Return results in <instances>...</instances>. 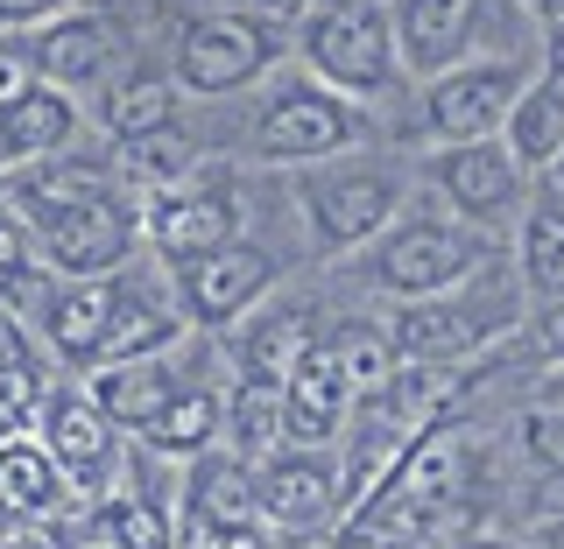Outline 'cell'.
Masks as SVG:
<instances>
[{
    "label": "cell",
    "instance_id": "obj_45",
    "mask_svg": "<svg viewBox=\"0 0 564 549\" xmlns=\"http://www.w3.org/2000/svg\"><path fill=\"white\" fill-rule=\"evenodd\" d=\"M551 184H557V190H564V155H557V163H551Z\"/></svg>",
    "mask_w": 564,
    "mask_h": 549
},
{
    "label": "cell",
    "instance_id": "obj_32",
    "mask_svg": "<svg viewBox=\"0 0 564 549\" xmlns=\"http://www.w3.org/2000/svg\"><path fill=\"white\" fill-rule=\"evenodd\" d=\"M516 437L536 472H564V409H522Z\"/></svg>",
    "mask_w": 564,
    "mask_h": 549
},
{
    "label": "cell",
    "instance_id": "obj_12",
    "mask_svg": "<svg viewBox=\"0 0 564 549\" xmlns=\"http://www.w3.org/2000/svg\"><path fill=\"white\" fill-rule=\"evenodd\" d=\"M234 219L240 211L219 190H163L149 205V240H155V254H170L184 268V261H205L219 246H234Z\"/></svg>",
    "mask_w": 564,
    "mask_h": 549
},
{
    "label": "cell",
    "instance_id": "obj_20",
    "mask_svg": "<svg viewBox=\"0 0 564 549\" xmlns=\"http://www.w3.org/2000/svg\"><path fill=\"white\" fill-rule=\"evenodd\" d=\"M508 155H516L522 169H551L564 155V85L543 70V78H529V92L516 99V113H508Z\"/></svg>",
    "mask_w": 564,
    "mask_h": 549
},
{
    "label": "cell",
    "instance_id": "obj_34",
    "mask_svg": "<svg viewBox=\"0 0 564 549\" xmlns=\"http://www.w3.org/2000/svg\"><path fill=\"white\" fill-rule=\"evenodd\" d=\"M35 50H14V43H0V106H14V99H29L35 92Z\"/></svg>",
    "mask_w": 564,
    "mask_h": 549
},
{
    "label": "cell",
    "instance_id": "obj_14",
    "mask_svg": "<svg viewBox=\"0 0 564 549\" xmlns=\"http://www.w3.org/2000/svg\"><path fill=\"white\" fill-rule=\"evenodd\" d=\"M50 458L64 465V480L99 486L113 465V422L93 395H57L50 402Z\"/></svg>",
    "mask_w": 564,
    "mask_h": 549
},
{
    "label": "cell",
    "instance_id": "obj_17",
    "mask_svg": "<svg viewBox=\"0 0 564 549\" xmlns=\"http://www.w3.org/2000/svg\"><path fill=\"white\" fill-rule=\"evenodd\" d=\"M191 515L226 528V536H247L261 521V480L240 458H198L191 465Z\"/></svg>",
    "mask_w": 564,
    "mask_h": 549
},
{
    "label": "cell",
    "instance_id": "obj_40",
    "mask_svg": "<svg viewBox=\"0 0 564 549\" xmlns=\"http://www.w3.org/2000/svg\"><path fill=\"white\" fill-rule=\"evenodd\" d=\"M529 549H564V515H543V521H529Z\"/></svg>",
    "mask_w": 564,
    "mask_h": 549
},
{
    "label": "cell",
    "instance_id": "obj_26",
    "mask_svg": "<svg viewBox=\"0 0 564 549\" xmlns=\"http://www.w3.org/2000/svg\"><path fill=\"white\" fill-rule=\"evenodd\" d=\"M290 437V387L282 381H247L234 395V444L247 458H269Z\"/></svg>",
    "mask_w": 564,
    "mask_h": 549
},
{
    "label": "cell",
    "instance_id": "obj_11",
    "mask_svg": "<svg viewBox=\"0 0 564 549\" xmlns=\"http://www.w3.org/2000/svg\"><path fill=\"white\" fill-rule=\"evenodd\" d=\"M269 282H275V261L261 254V246L234 240L205 261H184V304H191V317H205V325H234Z\"/></svg>",
    "mask_w": 564,
    "mask_h": 549
},
{
    "label": "cell",
    "instance_id": "obj_24",
    "mask_svg": "<svg viewBox=\"0 0 564 549\" xmlns=\"http://www.w3.org/2000/svg\"><path fill=\"white\" fill-rule=\"evenodd\" d=\"M57 507V458L35 444H0V515H50Z\"/></svg>",
    "mask_w": 564,
    "mask_h": 549
},
{
    "label": "cell",
    "instance_id": "obj_42",
    "mask_svg": "<svg viewBox=\"0 0 564 549\" xmlns=\"http://www.w3.org/2000/svg\"><path fill=\"white\" fill-rule=\"evenodd\" d=\"M346 549H410V542H381V536H367V528H352Z\"/></svg>",
    "mask_w": 564,
    "mask_h": 549
},
{
    "label": "cell",
    "instance_id": "obj_43",
    "mask_svg": "<svg viewBox=\"0 0 564 549\" xmlns=\"http://www.w3.org/2000/svg\"><path fill=\"white\" fill-rule=\"evenodd\" d=\"M8 549H57V542H50V536H14Z\"/></svg>",
    "mask_w": 564,
    "mask_h": 549
},
{
    "label": "cell",
    "instance_id": "obj_38",
    "mask_svg": "<svg viewBox=\"0 0 564 549\" xmlns=\"http://www.w3.org/2000/svg\"><path fill=\"white\" fill-rule=\"evenodd\" d=\"M536 507H543V515H564V472H543V480H536Z\"/></svg>",
    "mask_w": 564,
    "mask_h": 549
},
{
    "label": "cell",
    "instance_id": "obj_36",
    "mask_svg": "<svg viewBox=\"0 0 564 549\" xmlns=\"http://www.w3.org/2000/svg\"><path fill=\"white\" fill-rule=\"evenodd\" d=\"M70 0H0V22H43V14H64Z\"/></svg>",
    "mask_w": 564,
    "mask_h": 549
},
{
    "label": "cell",
    "instance_id": "obj_16",
    "mask_svg": "<svg viewBox=\"0 0 564 549\" xmlns=\"http://www.w3.org/2000/svg\"><path fill=\"white\" fill-rule=\"evenodd\" d=\"M93 402L106 409V422H120V430H149V422L176 402V374L163 360H113V366H99Z\"/></svg>",
    "mask_w": 564,
    "mask_h": 549
},
{
    "label": "cell",
    "instance_id": "obj_28",
    "mask_svg": "<svg viewBox=\"0 0 564 549\" xmlns=\"http://www.w3.org/2000/svg\"><path fill=\"white\" fill-rule=\"evenodd\" d=\"M170 78H128L113 99H106V128H113L120 141H141V134H163L170 128Z\"/></svg>",
    "mask_w": 564,
    "mask_h": 549
},
{
    "label": "cell",
    "instance_id": "obj_7",
    "mask_svg": "<svg viewBox=\"0 0 564 549\" xmlns=\"http://www.w3.org/2000/svg\"><path fill=\"white\" fill-rule=\"evenodd\" d=\"M35 233H43L50 268H64V275H106V268H120V261H128L134 219L120 211V198H85V205L43 211V219H35Z\"/></svg>",
    "mask_w": 564,
    "mask_h": 549
},
{
    "label": "cell",
    "instance_id": "obj_19",
    "mask_svg": "<svg viewBox=\"0 0 564 549\" xmlns=\"http://www.w3.org/2000/svg\"><path fill=\"white\" fill-rule=\"evenodd\" d=\"M113 310H120V289L106 275H85L78 289H64L50 304V345L64 360H99L106 352V331H113Z\"/></svg>",
    "mask_w": 564,
    "mask_h": 549
},
{
    "label": "cell",
    "instance_id": "obj_44",
    "mask_svg": "<svg viewBox=\"0 0 564 549\" xmlns=\"http://www.w3.org/2000/svg\"><path fill=\"white\" fill-rule=\"evenodd\" d=\"M78 549H120V542H113V536H106V528H99V536H93V542H78Z\"/></svg>",
    "mask_w": 564,
    "mask_h": 549
},
{
    "label": "cell",
    "instance_id": "obj_29",
    "mask_svg": "<svg viewBox=\"0 0 564 549\" xmlns=\"http://www.w3.org/2000/svg\"><path fill=\"white\" fill-rule=\"evenodd\" d=\"M176 339V325L155 304H134V296H120V310H113V331H106V352L99 360L113 366V360H155V345H170Z\"/></svg>",
    "mask_w": 564,
    "mask_h": 549
},
{
    "label": "cell",
    "instance_id": "obj_2",
    "mask_svg": "<svg viewBox=\"0 0 564 549\" xmlns=\"http://www.w3.org/2000/svg\"><path fill=\"white\" fill-rule=\"evenodd\" d=\"M487 268V240L466 233L452 219H410L395 233H381L375 261H367V282L381 296H402V304H423V296H452L466 275Z\"/></svg>",
    "mask_w": 564,
    "mask_h": 549
},
{
    "label": "cell",
    "instance_id": "obj_30",
    "mask_svg": "<svg viewBox=\"0 0 564 549\" xmlns=\"http://www.w3.org/2000/svg\"><path fill=\"white\" fill-rule=\"evenodd\" d=\"M99 528L113 536L120 549H170V515L155 501H113L99 515Z\"/></svg>",
    "mask_w": 564,
    "mask_h": 549
},
{
    "label": "cell",
    "instance_id": "obj_27",
    "mask_svg": "<svg viewBox=\"0 0 564 549\" xmlns=\"http://www.w3.org/2000/svg\"><path fill=\"white\" fill-rule=\"evenodd\" d=\"M332 345H339V366H346L352 395H381V387L395 381V366H402L395 339H388V331H375V325H346Z\"/></svg>",
    "mask_w": 564,
    "mask_h": 549
},
{
    "label": "cell",
    "instance_id": "obj_39",
    "mask_svg": "<svg viewBox=\"0 0 564 549\" xmlns=\"http://www.w3.org/2000/svg\"><path fill=\"white\" fill-rule=\"evenodd\" d=\"M543 70H551V78L564 85V22H551V29H543Z\"/></svg>",
    "mask_w": 564,
    "mask_h": 549
},
{
    "label": "cell",
    "instance_id": "obj_37",
    "mask_svg": "<svg viewBox=\"0 0 564 549\" xmlns=\"http://www.w3.org/2000/svg\"><path fill=\"white\" fill-rule=\"evenodd\" d=\"M14 282H22V233H8V226H0V296H8Z\"/></svg>",
    "mask_w": 564,
    "mask_h": 549
},
{
    "label": "cell",
    "instance_id": "obj_21",
    "mask_svg": "<svg viewBox=\"0 0 564 549\" xmlns=\"http://www.w3.org/2000/svg\"><path fill=\"white\" fill-rule=\"evenodd\" d=\"M522 282L529 296H564V190H536L529 198V219H522Z\"/></svg>",
    "mask_w": 564,
    "mask_h": 549
},
{
    "label": "cell",
    "instance_id": "obj_1",
    "mask_svg": "<svg viewBox=\"0 0 564 549\" xmlns=\"http://www.w3.org/2000/svg\"><path fill=\"white\" fill-rule=\"evenodd\" d=\"M304 57L332 92H388L402 70L395 14L375 0H325L304 22Z\"/></svg>",
    "mask_w": 564,
    "mask_h": 549
},
{
    "label": "cell",
    "instance_id": "obj_15",
    "mask_svg": "<svg viewBox=\"0 0 564 549\" xmlns=\"http://www.w3.org/2000/svg\"><path fill=\"white\" fill-rule=\"evenodd\" d=\"M339 507V480L325 458H275L261 472V515H275L282 528H317Z\"/></svg>",
    "mask_w": 564,
    "mask_h": 549
},
{
    "label": "cell",
    "instance_id": "obj_8",
    "mask_svg": "<svg viewBox=\"0 0 564 549\" xmlns=\"http://www.w3.org/2000/svg\"><path fill=\"white\" fill-rule=\"evenodd\" d=\"M516 317V304H445V296H423V304H402L395 325H388V339H395L402 360H466L473 345H487L494 331Z\"/></svg>",
    "mask_w": 564,
    "mask_h": 549
},
{
    "label": "cell",
    "instance_id": "obj_10",
    "mask_svg": "<svg viewBox=\"0 0 564 549\" xmlns=\"http://www.w3.org/2000/svg\"><path fill=\"white\" fill-rule=\"evenodd\" d=\"M480 22H487V0H395V43H402V64L410 70H431L445 78L473 57L480 43Z\"/></svg>",
    "mask_w": 564,
    "mask_h": 549
},
{
    "label": "cell",
    "instance_id": "obj_22",
    "mask_svg": "<svg viewBox=\"0 0 564 549\" xmlns=\"http://www.w3.org/2000/svg\"><path fill=\"white\" fill-rule=\"evenodd\" d=\"M311 345H317L311 317L304 310H275V317H261V325L240 339V366H247V381H282L290 387V374L304 366Z\"/></svg>",
    "mask_w": 564,
    "mask_h": 549
},
{
    "label": "cell",
    "instance_id": "obj_25",
    "mask_svg": "<svg viewBox=\"0 0 564 549\" xmlns=\"http://www.w3.org/2000/svg\"><path fill=\"white\" fill-rule=\"evenodd\" d=\"M219 422H226V409H219V395H212V387H176V402L149 422V444L170 451V458H198Z\"/></svg>",
    "mask_w": 564,
    "mask_h": 549
},
{
    "label": "cell",
    "instance_id": "obj_4",
    "mask_svg": "<svg viewBox=\"0 0 564 549\" xmlns=\"http://www.w3.org/2000/svg\"><path fill=\"white\" fill-rule=\"evenodd\" d=\"M275 43H269V22L261 14H198L176 43V78L191 92H240L269 70Z\"/></svg>",
    "mask_w": 564,
    "mask_h": 549
},
{
    "label": "cell",
    "instance_id": "obj_35",
    "mask_svg": "<svg viewBox=\"0 0 564 549\" xmlns=\"http://www.w3.org/2000/svg\"><path fill=\"white\" fill-rule=\"evenodd\" d=\"M529 339L551 352V360H564V296H543V304L529 310Z\"/></svg>",
    "mask_w": 564,
    "mask_h": 549
},
{
    "label": "cell",
    "instance_id": "obj_31",
    "mask_svg": "<svg viewBox=\"0 0 564 549\" xmlns=\"http://www.w3.org/2000/svg\"><path fill=\"white\" fill-rule=\"evenodd\" d=\"M128 155H134V169L149 176V184H163V190H176V176H191V163H198V149H191L184 134H141V141H128Z\"/></svg>",
    "mask_w": 564,
    "mask_h": 549
},
{
    "label": "cell",
    "instance_id": "obj_18",
    "mask_svg": "<svg viewBox=\"0 0 564 549\" xmlns=\"http://www.w3.org/2000/svg\"><path fill=\"white\" fill-rule=\"evenodd\" d=\"M70 128H78V106H70L57 85H35L29 99L0 106V163H29V155L64 149Z\"/></svg>",
    "mask_w": 564,
    "mask_h": 549
},
{
    "label": "cell",
    "instance_id": "obj_6",
    "mask_svg": "<svg viewBox=\"0 0 564 549\" xmlns=\"http://www.w3.org/2000/svg\"><path fill=\"white\" fill-rule=\"evenodd\" d=\"M402 205V184L381 169H339V176H311L304 184V211H311V233L325 246H360L375 240Z\"/></svg>",
    "mask_w": 564,
    "mask_h": 549
},
{
    "label": "cell",
    "instance_id": "obj_9",
    "mask_svg": "<svg viewBox=\"0 0 564 549\" xmlns=\"http://www.w3.org/2000/svg\"><path fill=\"white\" fill-rule=\"evenodd\" d=\"M437 190L466 211V219H501V211L522 205V163L508 155V141H452V149H437Z\"/></svg>",
    "mask_w": 564,
    "mask_h": 549
},
{
    "label": "cell",
    "instance_id": "obj_33",
    "mask_svg": "<svg viewBox=\"0 0 564 549\" xmlns=\"http://www.w3.org/2000/svg\"><path fill=\"white\" fill-rule=\"evenodd\" d=\"M35 402H43V395H35V366L22 360V345L8 339V345H0V422L14 430V422H22Z\"/></svg>",
    "mask_w": 564,
    "mask_h": 549
},
{
    "label": "cell",
    "instance_id": "obj_5",
    "mask_svg": "<svg viewBox=\"0 0 564 549\" xmlns=\"http://www.w3.org/2000/svg\"><path fill=\"white\" fill-rule=\"evenodd\" d=\"M346 141H360V113L325 92V85H290L261 106L254 120V149L275 155V163H311V155H339Z\"/></svg>",
    "mask_w": 564,
    "mask_h": 549
},
{
    "label": "cell",
    "instance_id": "obj_41",
    "mask_svg": "<svg viewBox=\"0 0 564 549\" xmlns=\"http://www.w3.org/2000/svg\"><path fill=\"white\" fill-rule=\"evenodd\" d=\"M522 8H529V14H536V22H543V29H551V22H564V0H522Z\"/></svg>",
    "mask_w": 564,
    "mask_h": 549
},
{
    "label": "cell",
    "instance_id": "obj_23",
    "mask_svg": "<svg viewBox=\"0 0 564 549\" xmlns=\"http://www.w3.org/2000/svg\"><path fill=\"white\" fill-rule=\"evenodd\" d=\"M106 57H113V29L93 22V14H64L57 29L35 43V64L50 70L57 85H85V78H99Z\"/></svg>",
    "mask_w": 564,
    "mask_h": 549
},
{
    "label": "cell",
    "instance_id": "obj_3",
    "mask_svg": "<svg viewBox=\"0 0 564 549\" xmlns=\"http://www.w3.org/2000/svg\"><path fill=\"white\" fill-rule=\"evenodd\" d=\"M529 92V64H458L445 78H431L423 92V128L437 141H494L516 113V99Z\"/></svg>",
    "mask_w": 564,
    "mask_h": 549
},
{
    "label": "cell",
    "instance_id": "obj_13",
    "mask_svg": "<svg viewBox=\"0 0 564 549\" xmlns=\"http://www.w3.org/2000/svg\"><path fill=\"white\" fill-rule=\"evenodd\" d=\"M346 402H352V381L339 366V345L317 339L304 352V366L290 374V437L296 444H325V437L346 422Z\"/></svg>",
    "mask_w": 564,
    "mask_h": 549
}]
</instances>
